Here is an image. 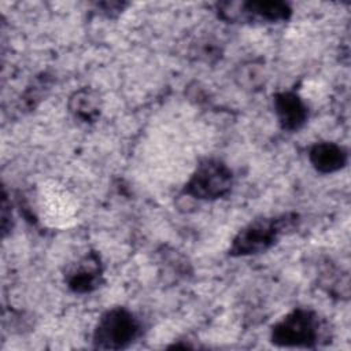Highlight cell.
Masks as SVG:
<instances>
[{
  "label": "cell",
  "instance_id": "cell-1",
  "mask_svg": "<svg viewBox=\"0 0 351 351\" xmlns=\"http://www.w3.org/2000/svg\"><path fill=\"white\" fill-rule=\"evenodd\" d=\"M299 223V215L287 213L276 217H265L250 222L232 240L229 255L247 256L256 255L273 247L278 239Z\"/></svg>",
  "mask_w": 351,
  "mask_h": 351
},
{
  "label": "cell",
  "instance_id": "cell-2",
  "mask_svg": "<svg viewBox=\"0 0 351 351\" xmlns=\"http://www.w3.org/2000/svg\"><path fill=\"white\" fill-rule=\"evenodd\" d=\"M324 337V325L319 315L311 308L298 307L271 326V343L278 347H318Z\"/></svg>",
  "mask_w": 351,
  "mask_h": 351
},
{
  "label": "cell",
  "instance_id": "cell-3",
  "mask_svg": "<svg viewBox=\"0 0 351 351\" xmlns=\"http://www.w3.org/2000/svg\"><path fill=\"white\" fill-rule=\"evenodd\" d=\"M141 332V324L126 307H112L104 311L93 330V347L99 350L128 348Z\"/></svg>",
  "mask_w": 351,
  "mask_h": 351
},
{
  "label": "cell",
  "instance_id": "cell-4",
  "mask_svg": "<svg viewBox=\"0 0 351 351\" xmlns=\"http://www.w3.org/2000/svg\"><path fill=\"white\" fill-rule=\"evenodd\" d=\"M232 185L233 173L223 162L204 159L186 181L182 193L199 200H215L226 196Z\"/></svg>",
  "mask_w": 351,
  "mask_h": 351
},
{
  "label": "cell",
  "instance_id": "cell-5",
  "mask_svg": "<svg viewBox=\"0 0 351 351\" xmlns=\"http://www.w3.org/2000/svg\"><path fill=\"white\" fill-rule=\"evenodd\" d=\"M217 14L228 22H269L277 23L289 19L291 7L278 0L221 1L217 3Z\"/></svg>",
  "mask_w": 351,
  "mask_h": 351
},
{
  "label": "cell",
  "instance_id": "cell-6",
  "mask_svg": "<svg viewBox=\"0 0 351 351\" xmlns=\"http://www.w3.org/2000/svg\"><path fill=\"white\" fill-rule=\"evenodd\" d=\"M64 282L74 293H88L97 289L103 282V263L95 251L86 252L64 273Z\"/></svg>",
  "mask_w": 351,
  "mask_h": 351
},
{
  "label": "cell",
  "instance_id": "cell-7",
  "mask_svg": "<svg viewBox=\"0 0 351 351\" xmlns=\"http://www.w3.org/2000/svg\"><path fill=\"white\" fill-rule=\"evenodd\" d=\"M273 106L280 126L287 132L299 130L308 118V108L303 99L291 90L273 96Z\"/></svg>",
  "mask_w": 351,
  "mask_h": 351
},
{
  "label": "cell",
  "instance_id": "cell-8",
  "mask_svg": "<svg viewBox=\"0 0 351 351\" xmlns=\"http://www.w3.org/2000/svg\"><path fill=\"white\" fill-rule=\"evenodd\" d=\"M311 166L322 174H330L343 169L347 163V151L332 141L315 143L308 152Z\"/></svg>",
  "mask_w": 351,
  "mask_h": 351
},
{
  "label": "cell",
  "instance_id": "cell-9",
  "mask_svg": "<svg viewBox=\"0 0 351 351\" xmlns=\"http://www.w3.org/2000/svg\"><path fill=\"white\" fill-rule=\"evenodd\" d=\"M67 108L78 122L93 123L99 119L101 111L100 95L93 88H80L69 97Z\"/></svg>",
  "mask_w": 351,
  "mask_h": 351
},
{
  "label": "cell",
  "instance_id": "cell-10",
  "mask_svg": "<svg viewBox=\"0 0 351 351\" xmlns=\"http://www.w3.org/2000/svg\"><path fill=\"white\" fill-rule=\"evenodd\" d=\"M321 282L328 292L340 298H348V276L347 273H343L337 267H326L324 270Z\"/></svg>",
  "mask_w": 351,
  "mask_h": 351
},
{
  "label": "cell",
  "instance_id": "cell-11",
  "mask_svg": "<svg viewBox=\"0 0 351 351\" xmlns=\"http://www.w3.org/2000/svg\"><path fill=\"white\" fill-rule=\"evenodd\" d=\"M49 86H51V82L45 74L37 77L32 82V85L27 86V89L23 92L21 97V106L26 110L36 108L37 104L44 99L45 93L49 90Z\"/></svg>",
  "mask_w": 351,
  "mask_h": 351
},
{
  "label": "cell",
  "instance_id": "cell-12",
  "mask_svg": "<svg viewBox=\"0 0 351 351\" xmlns=\"http://www.w3.org/2000/svg\"><path fill=\"white\" fill-rule=\"evenodd\" d=\"M126 3H118V1H111V3H97L96 7L100 10L101 14L107 15V16H117L118 14H121L123 11V8L126 7Z\"/></svg>",
  "mask_w": 351,
  "mask_h": 351
}]
</instances>
